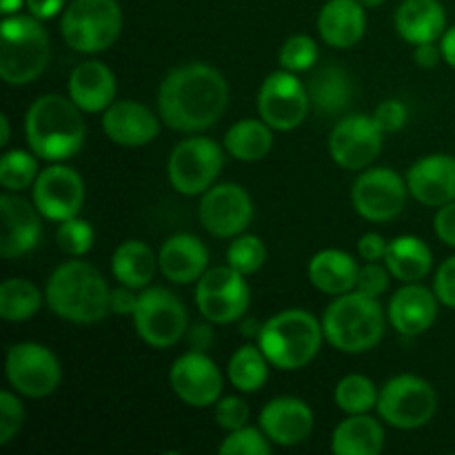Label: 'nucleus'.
Segmentation results:
<instances>
[{
	"label": "nucleus",
	"instance_id": "25",
	"mask_svg": "<svg viewBox=\"0 0 455 455\" xmlns=\"http://www.w3.org/2000/svg\"><path fill=\"white\" fill-rule=\"evenodd\" d=\"M118 84L116 76L105 62L84 60L74 67L67 83V96L84 111V114H102L116 102Z\"/></svg>",
	"mask_w": 455,
	"mask_h": 455
},
{
	"label": "nucleus",
	"instance_id": "9",
	"mask_svg": "<svg viewBox=\"0 0 455 455\" xmlns=\"http://www.w3.org/2000/svg\"><path fill=\"white\" fill-rule=\"evenodd\" d=\"M132 318L138 338L151 349H169L189 331L185 305L176 293L164 287L142 289Z\"/></svg>",
	"mask_w": 455,
	"mask_h": 455
},
{
	"label": "nucleus",
	"instance_id": "35",
	"mask_svg": "<svg viewBox=\"0 0 455 455\" xmlns=\"http://www.w3.org/2000/svg\"><path fill=\"white\" fill-rule=\"evenodd\" d=\"M44 291L27 278H7L0 284V318L7 323H27L40 311Z\"/></svg>",
	"mask_w": 455,
	"mask_h": 455
},
{
	"label": "nucleus",
	"instance_id": "16",
	"mask_svg": "<svg viewBox=\"0 0 455 455\" xmlns=\"http://www.w3.org/2000/svg\"><path fill=\"white\" fill-rule=\"evenodd\" d=\"M169 387L187 407L207 409L222 398L225 378L207 351L191 349L173 360L169 369Z\"/></svg>",
	"mask_w": 455,
	"mask_h": 455
},
{
	"label": "nucleus",
	"instance_id": "13",
	"mask_svg": "<svg viewBox=\"0 0 455 455\" xmlns=\"http://www.w3.org/2000/svg\"><path fill=\"white\" fill-rule=\"evenodd\" d=\"M407 178L389 167H369L351 187L355 213L369 222H389L403 213L409 198Z\"/></svg>",
	"mask_w": 455,
	"mask_h": 455
},
{
	"label": "nucleus",
	"instance_id": "52",
	"mask_svg": "<svg viewBox=\"0 0 455 455\" xmlns=\"http://www.w3.org/2000/svg\"><path fill=\"white\" fill-rule=\"evenodd\" d=\"M204 323H207V320H204ZM194 324V327L189 329V345H191V349H196V351H207L209 349V345H212L213 342V331H212V327H209V324Z\"/></svg>",
	"mask_w": 455,
	"mask_h": 455
},
{
	"label": "nucleus",
	"instance_id": "19",
	"mask_svg": "<svg viewBox=\"0 0 455 455\" xmlns=\"http://www.w3.org/2000/svg\"><path fill=\"white\" fill-rule=\"evenodd\" d=\"M0 216H3V231H0V256L4 260L27 256L34 251L43 240V213L34 204V200H25L20 194L4 191L0 196Z\"/></svg>",
	"mask_w": 455,
	"mask_h": 455
},
{
	"label": "nucleus",
	"instance_id": "34",
	"mask_svg": "<svg viewBox=\"0 0 455 455\" xmlns=\"http://www.w3.org/2000/svg\"><path fill=\"white\" fill-rule=\"evenodd\" d=\"M271 363L258 345H243L227 363V378L240 394H256L269 378Z\"/></svg>",
	"mask_w": 455,
	"mask_h": 455
},
{
	"label": "nucleus",
	"instance_id": "2",
	"mask_svg": "<svg viewBox=\"0 0 455 455\" xmlns=\"http://www.w3.org/2000/svg\"><path fill=\"white\" fill-rule=\"evenodd\" d=\"M84 111L60 93L36 98L25 114V136L29 149L47 163H65L84 147Z\"/></svg>",
	"mask_w": 455,
	"mask_h": 455
},
{
	"label": "nucleus",
	"instance_id": "37",
	"mask_svg": "<svg viewBox=\"0 0 455 455\" xmlns=\"http://www.w3.org/2000/svg\"><path fill=\"white\" fill-rule=\"evenodd\" d=\"M38 173V156L31 149H9L0 158V185L4 191L20 194V191L31 189Z\"/></svg>",
	"mask_w": 455,
	"mask_h": 455
},
{
	"label": "nucleus",
	"instance_id": "28",
	"mask_svg": "<svg viewBox=\"0 0 455 455\" xmlns=\"http://www.w3.org/2000/svg\"><path fill=\"white\" fill-rule=\"evenodd\" d=\"M307 274H309V283L318 291L336 298L354 291L358 284L360 265L351 253L342 251V249H323V251L314 253Z\"/></svg>",
	"mask_w": 455,
	"mask_h": 455
},
{
	"label": "nucleus",
	"instance_id": "48",
	"mask_svg": "<svg viewBox=\"0 0 455 455\" xmlns=\"http://www.w3.org/2000/svg\"><path fill=\"white\" fill-rule=\"evenodd\" d=\"M387 247H389V240L382 238L376 231H369V234L360 235L358 240V256L364 262H385Z\"/></svg>",
	"mask_w": 455,
	"mask_h": 455
},
{
	"label": "nucleus",
	"instance_id": "22",
	"mask_svg": "<svg viewBox=\"0 0 455 455\" xmlns=\"http://www.w3.org/2000/svg\"><path fill=\"white\" fill-rule=\"evenodd\" d=\"M411 198L425 207H443L455 200V156L429 154L416 160L407 172Z\"/></svg>",
	"mask_w": 455,
	"mask_h": 455
},
{
	"label": "nucleus",
	"instance_id": "49",
	"mask_svg": "<svg viewBox=\"0 0 455 455\" xmlns=\"http://www.w3.org/2000/svg\"><path fill=\"white\" fill-rule=\"evenodd\" d=\"M138 296H140V293H136V289L124 287V284L111 289V293H109V314H114V315H133V311H136V307H138Z\"/></svg>",
	"mask_w": 455,
	"mask_h": 455
},
{
	"label": "nucleus",
	"instance_id": "50",
	"mask_svg": "<svg viewBox=\"0 0 455 455\" xmlns=\"http://www.w3.org/2000/svg\"><path fill=\"white\" fill-rule=\"evenodd\" d=\"M25 7L31 16L44 22L56 16H62V12L67 7V0H25Z\"/></svg>",
	"mask_w": 455,
	"mask_h": 455
},
{
	"label": "nucleus",
	"instance_id": "45",
	"mask_svg": "<svg viewBox=\"0 0 455 455\" xmlns=\"http://www.w3.org/2000/svg\"><path fill=\"white\" fill-rule=\"evenodd\" d=\"M373 120H376L378 127L382 129V133H395L407 124L409 109L403 100H398V98H389V100H382L380 105L376 107Z\"/></svg>",
	"mask_w": 455,
	"mask_h": 455
},
{
	"label": "nucleus",
	"instance_id": "21",
	"mask_svg": "<svg viewBox=\"0 0 455 455\" xmlns=\"http://www.w3.org/2000/svg\"><path fill=\"white\" fill-rule=\"evenodd\" d=\"M102 132L120 147H145L160 133V116L136 100H116L102 111Z\"/></svg>",
	"mask_w": 455,
	"mask_h": 455
},
{
	"label": "nucleus",
	"instance_id": "33",
	"mask_svg": "<svg viewBox=\"0 0 455 455\" xmlns=\"http://www.w3.org/2000/svg\"><path fill=\"white\" fill-rule=\"evenodd\" d=\"M227 154L240 163H258L267 158L274 147V129L258 116V118H244L231 124L222 142Z\"/></svg>",
	"mask_w": 455,
	"mask_h": 455
},
{
	"label": "nucleus",
	"instance_id": "29",
	"mask_svg": "<svg viewBox=\"0 0 455 455\" xmlns=\"http://www.w3.org/2000/svg\"><path fill=\"white\" fill-rule=\"evenodd\" d=\"M385 449V429L369 413H354L338 422L331 434V453L336 455H378Z\"/></svg>",
	"mask_w": 455,
	"mask_h": 455
},
{
	"label": "nucleus",
	"instance_id": "15",
	"mask_svg": "<svg viewBox=\"0 0 455 455\" xmlns=\"http://www.w3.org/2000/svg\"><path fill=\"white\" fill-rule=\"evenodd\" d=\"M382 129L373 116L351 114L336 123L329 136V154L338 167L347 172H364L382 151Z\"/></svg>",
	"mask_w": 455,
	"mask_h": 455
},
{
	"label": "nucleus",
	"instance_id": "11",
	"mask_svg": "<svg viewBox=\"0 0 455 455\" xmlns=\"http://www.w3.org/2000/svg\"><path fill=\"white\" fill-rule=\"evenodd\" d=\"M4 376L18 395L38 400L47 398L60 387L62 367L49 347L27 340L7 349Z\"/></svg>",
	"mask_w": 455,
	"mask_h": 455
},
{
	"label": "nucleus",
	"instance_id": "6",
	"mask_svg": "<svg viewBox=\"0 0 455 455\" xmlns=\"http://www.w3.org/2000/svg\"><path fill=\"white\" fill-rule=\"evenodd\" d=\"M52 58L49 34L31 13L3 16L0 22V76L12 87L34 83Z\"/></svg>",
	"mask_w": 455,
	"mask_h": 455
},
{
	"label": "nucleus",
	"instance_id": "7",
	"mask_svg": "<svg viewBox=\"0 0 455 455\" xmlns=\"http://www.w3.org/2000/svg\"><path fill=\"white\" fill-rule=\"evenodd\" d=\"M123 22L118 0H71L60 16V34L67 47L93 56L114 47Z\"/></svg>",
	"mask_w": 455,
	"mask_h": 455
},
{
	"label": "nucleus",
	"instance_id": "39",
	"mask_svg": "<svg viewBox=\"0 0 455 455\" xmlns=\"http://www.w3.org/2000/svg\"><path fill=\"white\" fill-rule=\"evenodd\" d=\"M318 43L307 34H296L291 36V38L284 40V44L280 47L278 53L280 67L291 71V74H305V71H311L318 65Z\"/></svg>",
	"mask_w": 455,
	"mask_h": 455
},
{
	"label": "nucleus",
	"instance_id": "42",
	"mask_svg": "<svg viewBox=\"0 0 455 455\" xmlns=\"http://www.w3.org/2000/svg\"><path fill=\"white\" fill-rule=\"evenodd\" d=\"M25 425V407L16 391H0V444H9Z\"/></svg>",
	"mask_w": 455,
	"mask_h": 455
},
{
	"label": "nucleus",
	"instance_id": "32",
	"mask_svg": "<svg viewBox=\"0 0 455 455\" xmlns=\"http://www.w3.org/2000/svg\"><path fill=\"white\" fill-rule=\"evenodd\" d=\"M385 265L400 283H422L434 267V253L418 235H398L387 247Z\"/></svg>",
	"mask_w": 455,
	"mask_h": 455
},
{
	"label": "nucleus",
	"instance_id": "4",
	"mask_svg": "<svg viewBox=\"0 0 455 455\" xmlns=\"http://www.w3.org/2000/svg\"><path fill=\"white\" fill-rule=\"evenodd\" d=\"M387 314L378 298L354 291L333 298L323 314L324 340L342 354H367L382 340Z\"/></svg>",
	"mask_w": 455,
	"mask_h": 455
},
{
	"label": "nucleus",
	"instance_id": "5",
	"mask_svg": "<svg viewBox=\"0 0 455 455\" xmlns=\"http://www.w3.org/2000/svg\"><path fill=\"white\" fill-rule=\"evenodd\" d=\"M324 342L323 320L307 309H284L262 323L258 347L278 371H300L315 360Z\"/></svg>",
	"mask_w": 455,
	"mask_h": 455
},
{
	"label": "nucleus",
	"instance_id": "12",
	"mask_svg": "<svg viewBox=\"0 0 455 455\" xmlns=\"http://www.w3.org/2000/svg\"><path fill=\"white\" fill-rule=\"evenodd\" d=\"M251 302L247 275L234 267L222 265L207 269L196 283V307L212 324H231L243 318Z\"/></svg>",
	"mask_w": 455,
	"mask_h": 455
},
{
	"label": "nucleus",
	"instance_id": "10",
	"mask_svg": "<svg viewBox=\"0 0 455 455\" xmlns=\"http://www.w3.org/2000/svg\"><path fill=\"white\" fill-rule=\"evenodd\" d=\"M225 167V147L207 136H189L172 149L169 185L180 196H203Z\"/></svg>",
	"mask_w": 455,
	"mask_h": 455
},
{
	"label": "nucleus",
	"instance_id": "31",
	"mask_svg": "<svg viewBox=\"0 0 455 455\" xmlns=\"http://www.w3.org/2000/svg\"><path fill=\"white\" fill-rule=\"evenodd\" d=\"M158 256L142 240H124L111 256V274L118 284L142 291L151 284L158 271Z\"/></svg>",
	"mask_w": 455,
	"mask_h": 455
},
{
	"label": "nucleus",
	"instance_id": "1",
	"mask_svg": "<svg viewBox=\"0 0 455 455\" xmlns=\"http://www.w3.org/2000/svg\"><path fill=\"white\" fill-rule=\"evenodd\" d=\"M229 105V84L216 67L187 62L163 78L158 89V116L169 129L200 133L222 118Z\"/></svg>",
	"mask_w": 455,
	"mask_h": 455
},
{
	"label": "nucleus",
	"instance_id": "51",
	"mask_svg": "<svg viewBox=\"0 0 455 455\" xmlns=\"http://www.w3.org/2000/svg\"><path fill=\"white\" fill-rule=\"evenodd\" d=\"M443 60L444 58L440 43H422L416 44V49H413V62H416L420 69H435Z\"/></svg>",
	"mask_w": 455,
	"mask_h": 455
},
{
	"label": "nucleus",
	"instance_id": "46",
	"mask_svg": "<svg viewBox=\"0 0 455 455\" xmlns=\"http://www.w3.org/2000/svg\"><path fill=\"white\" fill-rule=\"evenodd\" d=\"M434 291L438 296L440 305L455 309V256L447 258L438 267L434 278Z\"/></svg>",
	"mask_w": 455,
	"mask_h": 455
},
{
	"label": "nucleus",
	"instance_id": "30",
	"mask_svg": "<svg viewBox=\"0 0 455 455\" xmlns=\"http://www.w3.org/2000/svg\"><path fill=\"white\" fill-rule=\"evenodd\" d=\"M311 109L324 116H338L349 107L354 98V80L340 65H324L311 74L307 83Z\"/></svg>",
	"mask_w": 455,
	"mask_h": 455
},
{
	"label": "nucleus",
	"instance_id": "20",
	"mask_svg": "<svg viewBox=\"0 0 455 455\" xmlns=\"http://www.w3.org/2000/svg\"><path fill=\"white\" fill-rule=\"evenodd\" d=\"M258 427L275 447H298L314 431V411L296 395H278L262 407Z\"/></svg>",
	"mask_w": 455,
	"mask_h": 455
},
{
	"label": "nucleus",
	"instance_id": "47",
	"mask_svg": "<svg viewBox=\"0 0 455 455\" xmlns=\"http://www.w3.org/2000/svg\"><path fill=\"white\" fill-rule=\"evenodd\" d=\"M434 231L447 247L455 249V200L438 207L434 216Z\"/></svg>",
	"mask_w": 455,
	"mask_h": 455
},
{
	"label": "nucleus",
	"instance_id": "54",
	"mask_svg": "<svg viewBox=\"0 0 455 455\" xmlns=\"http://www.w3.org/2000/svg\"><path fill=\"white\" fill-rule=\"evenodd\" d=\"M22 7H25V0H0L3 16H13V13H20Z\"/></svg>",
	"mask_w": 455,
	"mask_h": 455
},
{
	"label": "nucleus",
	"instance_id": "8",
	"mask_svg": "<svg viewBox=\"0 0 455 455\" xmlns=\"http://www.w3.org/2000/svg\"><path fill=\"white\" fill-rule=\"evenodd\" d=\"M376 411L394 429H422L438 411V394L425 378L400 373L382 385Z\"/></svg>",
	"mask_w": 455,
	"mask_h": 455
},
{
	"label": "nucleus",
	"instance_id": "26",
	"mask_svg": "<svg viewBox=\"0 0 455 455\" xmlns=\"http://www.w3.org/2000/svg\"><path fill=\"white\" fill-rule=\"evenodd\" d=\"M367 31V9L358 0H327L318 13V34L333 49H351Z\"/></svg>",
	"mask_w": 455,
	"mask_h": 455
},
{
	"label": "nucleus",
	"instance_id": "17",
	"mask_svg": "<svg viewBox=\"0 0 455 455\" xmlns=\"http://www.w3.org/2000/svg\"><path fill=\"white\" fill-rule=\"evenodd\" d=\"M200 225L216 238H235L253 220V200L235 182H220L207 189L198 207Z\"/></svg>",
	"mask_w": 455,
	"mask_h": 455
},
{
	"label": "nucleus",
	"instance_id": "24",
	"mask_svg": "<svg viewBox=\"0 0 455 455\" xmlns=\"http://www.w3.org/2000/svg\"><path fill=\"white\" fill-rule=\"evenodd\" d=\"M160 274L173 284H194L209 269V249L198 235L173 234L158 251Z\"/></svg>",
	"mask_w": 455,
	"mask_h": 455
},
{
	"label": "nucleus",
	"instance_id": "14",
	"mask_svg": "<svg viewBox=\"0 0 455 455\" xmlns=\"http://www.w3.org/2000/svg\"><path fill=\"white\" fill-rule=\"evenodd\" d=\"M311 109L307 84L287 69L267 76L258 92V116L274 132H293Z\"/></svg>",
	"mask_w": 455,
	"mask_h": 455
},
{
	"label": "nucleus",
	"instance_id": "38",
	"mask_svg": "<svg viewBox=\"0 0 455 455\" xmlns=\"http://www.w3.org/2000/svg\"><path fill=\"white\" fill-rule=\"evenodd\" d=\"M267 262V247L258 235L253 234H240L231 240L229 249H227V265L234 267L238 274L253 275L256 271L262 269Z\"/></svg>",
	"mask_w": 455,
	"mask_h": 455
},
{
	"label": "nucleus",
	"instance_id": "44",
	"mask_svg": "<svg viewBox=\"0 0 455 455\" xmlns=\"http://www.w3.org/2000/svg\"><path fill=\"white\" fill-rule=\"evenodd\" d=\"M391 271L387 269L385 262H364L360 267V274H358V284L355 289L367 296L373 298H380L389 291V284H391Z\"/></svg>",
	"mask_w": 455,
	"mask_h": 455
},
{
	"label": "nucleus",
	"instance_id": "53",
	"mask_svg": "<svg viewBox=\"0 0 455 455\" xmlns=\"http://www.w3.org/2000/svg\"><path fill=\"white\" fill-rule=\"evenodd\" d=\"M440 49H443V58L451 69H455V25L447 27V31L440 38Z\"/></svg>",
	"mask_w": 455,
	"mask_h": 455
},
{
	"label": "nucleus",
	"instance_id": "41",
	"mask_svg": "<svg viewBox=\"0 0 455 455\" xmlns=\"http://www.w3.org/2000/svg\"><path fill=\"white\" fill-rule=\"evenodd\" d=\"M274 443L267 438L260 427H243V429L229 431L222 438L218 451L222 455H271Z\"/></svg>",
	"mask_w": 455,
	"mask_h": 455
},
{
	"label": "nucleus",
	"instance_id": "55",
	"mask_svg": "<svg viewBox=\"0 0 455 455\" xmlns=\"http://www.w3.org/2000/svg\"><path fill=\"white\" fill-rule=\"evenodd\" d=\"M243 336L244 338H256L258 340V336H260V329H262V324L258 323V320H249V323H243Z\"/></svg>",
	"mask_w": 455,
	"mask_h": 455
},
{
	"label": "nucleus",
	"instance_id": "36",
	"mask_svg": "<svg viewBox=\"0 0 455 455\" xmlns=\"http://www.w3.org/2000/svg\"><path fill=\"white\" fill-rule=\"evenodd\" d=\"M378 395L380 391L376 389L371 378L363 376V373H349L342 378L333 391V400L336 407L347 416L354 413H371L378 407Z\"/></svg>",
	"mask_w": 455,
	"mask_h": 455
},
{
	"label": "nucleus",
	"instance_id": "27",
	"mask_svg": "<svg viewBox=\"0 0 455 455\" xmlns=\"http://www.w3.org/2000/svg\"><path fill=\"white\" fill-rule=\"evenodd\" d=\"M395 31L409 44L438 43L447 31V12L440 0H403L395 9Z\"/></svg>",
	"mask_w": 455,
	"mask_h": 455
},
{
	"label": "nucleus",
	"instance_id": "23",
	"mask_svg": "<svg viewBox=\"0 0 455 455\" xmlns=\"http://www.w3.org/2000/svg\"><path fill=\"white\" fill-rule=\"evenodd\" d=\"M440 300L434 289L420 283H407L391 296L387 318L400 336H420L434 327Z\"/></svg>",
	"mask_w": 455,
	"mask_h": 455
},
{
	"label": "nucleus",
	"instance_id": "56",
	"mask_svg": "<svg viewBox=\"0 0 455 455\" xmlns=\"http://www.w3.org/2000/svg\"><path fill=\"white\" fill-rule=\"evenodd\" d=\"M0 124H3V133H0V147H7L9 138H12V127H9V116H0Z\"/></svg>",
	"mask_w": 455,
	"mask_h": 455
},
{
	"label": "nucleus",
	"instance_id": "57",
	"mask_svg": "<svg viewBox=\"0 0 455 455\" xmlns=\"http://www.w3.org/2000/svg\"><path fill=\"white\" fill-rule=\"evenodd\" d=\"M360 4H363L364 9H376V7H380L382 3H385V0H358Z\"/></svg>",
	"mask_w": 455,
	"mask_h": 455
},
{
	"label": "nucleus",
	"instance_id": "18",
	"mask_svg": "<svg viewBox=\"0 0 455 455\" xmlns=\"http://www.w3.org/2000/svg\"><path fill=\"white\" fill-rule=\"evenodd\" d=\"M31 200L47 220L62 222L80 216L84 204L83 176L67 164L52 163L36 178L31 187Z\"/></svg>",
	"mask_w": 455,
	"mask_h": 455
},
{
	"label": "nucleus",
	"instance_id": "3",
	"mask_svg": "<svg viewBox=\"0 0 455 455\" xmlns=\"http://www.w3.org/2000/svg\"><path fill=\"white\" fill-rule=\"evenodd\" d=\"M109 284L89 262L71 258L49 275L44 302L60 320L71 324H96L109 314Z\"/></svg>",
	"mask_w": 455,
	"mask_h": 455
},
{
	"label": "nucleus",
	"instance_id": "40",
	"mask_svg": "<svg viewBox=\"0 0 455 455\" xmlns=\"http://www.w3.org/2000/svg\"><path fill=\"white\" fill-rule=\"evenodd\" d=\"M93 240H96L93 227L89 225L84 218L74 216L69 218V220L58 222L56 243H58V249H60L65 256L69 258L87 256V253L93 249Z\"/></svg>",
	"mask_w": 455,
	"mask_h": 455
},
{
	"label": "nucleus",
	"instance_id": "43",
	"mask_svg": "<svg viewBox=\"0 0 455 455\" xmlns=\"http://www.w3.org/2000/svg\"><path fill=\"white\" fill-rule=\"evenodd\" d=\"M213 416H216L218 427L229 434V431L243 429V427L249 425L251 409H249V404L240 395H222L213 404Z\"/></svg>",
	"mask_w": 455,
	"mask_h": 455
}]
</instances>
